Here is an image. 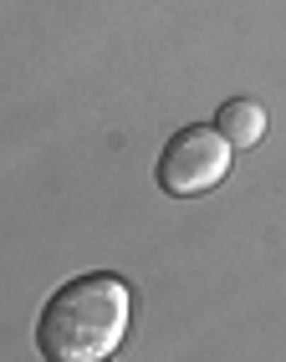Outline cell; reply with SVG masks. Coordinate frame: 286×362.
<instances>
[{
    "mask_svg": "<svg viewBox=\"0 0 286 362\" xmlns=\"http://www.w3.org/2000/svg\"><path fill=\"white\" fill-rule=\"evenodd\" d=\"M128 311L133 296L118 276H72L36 317V352L46 362H108L128 337Z\"/></svg>",
    "mask_w": 286,
    "mask_h": 362,
    "instance_id": "6da1fadb",
    "label": "cell"
},
{
    "mask_svg": "<svg viewBox=\"0 0 286 362\" xmlns=\"http://www.w3.org/2000/svg\"><path fill=\"white\" fill-rule=\"evenodd\" d=\"M230 138L214 128V123H189L179 128L159 153V168H154V184L174 199H200L210 189H220L225 174H230Z\"/></svg>",
    "mask_w": 286,
    "mask_h": 362,
    "instance_id": "7a4b0ae2",
    "label": "cell"
},
{
    "mask_svg": "<svg viewBox=\"0 0 286 362\" xmlns=\"http://www.w3.org/2000/svg\"><path fill=\"white\" fill-rule=\"evenodd\" d=\"M214 128L230 138V148H256V143L266 138V107L256 98H230L214 112Z\"/></svg>",
    "mask_w": 286,
    "mask_h": 362,
    "instance_id": "3957f363",
    "label": "cell"
}]
</instances>
